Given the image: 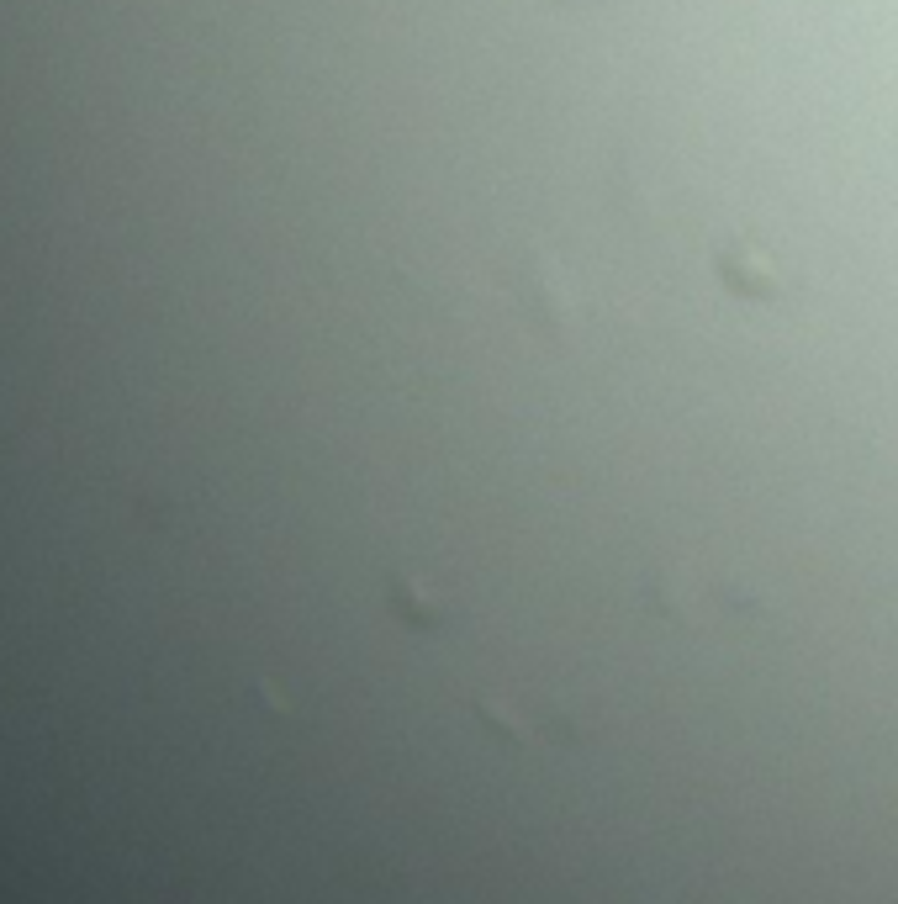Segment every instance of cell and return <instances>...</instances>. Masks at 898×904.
<instances>
[{
	"label": "cell",
	"instance_id": "obj_1",
	"mask_svg": "<svg viewBox=\"0 0 898 904\" xmlns=\"http://www.w3.org/2000/svg\"><path fill=\"white\" fill-rule=\"evenodd\" d=\"M518 307L529 312L539 328H560L571 318L566 307V281H560V265L550 254H529L523 260V275H518Z\"/></svg>",
	"mask_w": 898,
	"mask_h": 904
}]
</instances>
